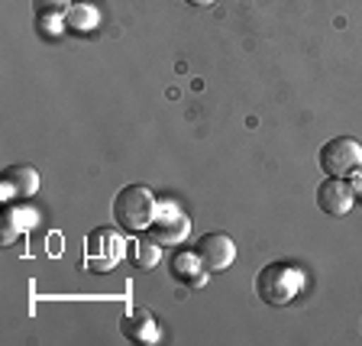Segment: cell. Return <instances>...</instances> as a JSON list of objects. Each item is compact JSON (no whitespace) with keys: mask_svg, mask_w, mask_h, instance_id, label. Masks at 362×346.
Segmentation results:
<instances>
[{"mask_svg":"<svg viewBox=\"0 0 362 346\" xmlns=\"http://www.w3.org/2000/svg\"><path fill=\"white\" fill-rule=\"evenodd\" d=\"M362 166V143L353 136H333L330 143L320 146V168L333 178H346L349 172Z\"/></svg>","mask_w":362,"mask_h":346,"instance_id":"4","label":"cell"},{"mask_svg":"<svg viewBox=\"0 0 362 346\" xmlns=\"http://www.w3.org/2000/svg\"><path fill=\"white\" fill-rule=\"evenodd\" d=\"M4 233H0V243L4 246H10V243H16L26 230L33 226V214L23 207V204H16V201H7L4 204Z\"/></svg>","mask_w":362,"mask_h":346,"instance_id":"11","label":"cell"},{"mask_svg":"<svg viewBox=\"0 0 362 346\" xmlns=\"http://www.w3.org/2000/svg\"><path fill=\"white\" fill-rule=\"evenodd\" d=\"M123 256H127V240L110 226L90 230L84 240V265L90 272H110Z\"/></svg>","mask_w":362,"mask_h":346,"instance_id":"3","label":"cell"},{"mask_svg":"<svg viewBox=\"0 0 362 346\" xmlns=\"http://www.w3.org/2000/svg\"><path fill=\"white\" fill-rule=\"evenodd\" d=\"M204 272H223L236 263V243L230 233H204L194 246Z\"/></svg>","mask_w":362,"mask_h":346,"instance_id":"6","label":"cell"},{"mask_svg":"<svg viewBox=\"0 0 362 346\" xmlns=\"http://www.w3.org/2000/svg\"><path fill=\"white\" fill-rule=\"evenodd\" d=\"M120 333L129 340V343H143V346H156L158 343V324L156 317L143 308H133L123 314L120 321Z\"/></svg>","mask_w":362,"mask_h":346,"instance_id":"9","label":"cell"},{"mask_svg":"<svg viewBox=\"0 0 362 346\" xmlns=\"http://www.w3.org/2000/svg\"><path fill=\"white\" fill-rule=\"evenodd\" d=\"M168 269H172V279L185 282V285H194V288H204V282H207V275L211 272H204L201 259H197V253H175L172 259H168Z\"/></svg>","mask_w":362,"mask_h":346,"instance_id":"10","label":"cell"},{"mask_svg":"<svg viewBox=\"0 0 362 346\" xmlns=\"http://www.w3.org/2000/svg\"><path fill=\"white\" fill-rule=\"evenodd\" d=\"M158 243L156 240H136L133 243V265L136 269H152L158 265Z\"/></svg>","mask_w":362,"mask_h":346,"instance_id":"13","label":"cell"},{"mask_svg":"<svg viewBox=\"0 0 362 346\" xmlns=\"http://www.w3.org/2000/svg\"><path fill=\"white\" fill-rule=\"evenodd\" d=\"M349 185H353L356 195H362V166L356 168V172H349Z\"/></svg>","mask_w":362,"mask_h":346,"instance_id":"16","label":"cell"},{"mask_svg":"<svg viewBox=\"0 0 362 346\" xmlns=\"http://www.w3.org/2000/svg\"><path fill=\"white\" fill-rule=\"evenodd\" d=\"M146 233L158 246H178V243H185L191 236V220L178 204H158V214Z\"/></svg>","mask_w":362,"mask_h":346,"instance_id":"5","label":"cell"},{"mask_svg":"<svg viewBox=\"0 0 362 346\" xmlns=\"http://www.w3.org/2000/svg\"><path fill=\"white\" fill-rule=\"evenodd\" d=\"M39 191V172L33 166H7L0 175V201H23Z\"/></svg>","mask_w":362,"mask_h":346,"instance_id":"8","label":"cell"},{"mask_svg":"<svg viewBox=\"0 0 362 346\" xmlns=\"http://www.w3.org/2000/svg\"><path fill=\"white\" fill-rule=\"evenodd\" d=\"M36 20H39V26H42L45 36H52V33H62V26H65V16H55V13L36 16Z\"/></svg>","mask_w":362,"mask_h":346,"instance_id":"15","label":"cell"},{"mask_svg":"<svg viewBox=\"0 0 362 346\" xmlns=\"http://www.w3.org/2000/svg\"><path fill=\"white\" fill-rule=\"evenodd\" d=\"M71 7V0H33V10H36V16H65V10Z\"/></svg>","mask_w":362,"mask_h":346,"instance_id":"14","label":"cell"},{"mask_svg":"<svg viewBox=\"0 0 362 346\" xmlns=\"http://www.w3.org/2000/svg\"><path fill=\"white\" fill-rule=\"evenodd\" d=\"M158 214V201L146 185H127L113 197V220L127 233H146Z\"/></svg>","mask_w":362,"mask_h":346,"instance_id":"2","label":"cell"},{"mask_svg":"<svg viewBox=\"0 0 362 346\" xmlns=\"http://www.w3.org/2000/svg\"><path fill=\"white\" fill-rule=\"evenodd\" d=\"M301 288H304V272L294 263H285V259L262 265V272L256 275V294L269 308H288L301 294Z\"/></svg>","mask_w":362,"mask_h":346,"instance_id":"1","label":"cell"},{"mask_svg":"<svg viewBox=\"0 0 362 346\" xmlns=\"http://www.w3.org/2000/svg\"><path fill=\"white\" fill-rule=\"evenodd\" d=\"M185 4H191V7H214L217 0H185Z\"/></svg>","mask_w":362,"mask_h":346,"instance_id":"17","label":"cell"},{"mask_svg":"<svg viewBox=\"0 0 362 346\" xmlns=\"http://www.w3.org/2000/svg\"><path fill=\"white\" fill-rule=\"evenodd\" d=\"M353 201H356V191L346 178H333L327 175V181L317 185V207L330 217H346L353 211Z\"/></svg>","mask_w":362,"mask_h":346,"instance_id":"7","label":"cell"},{"mask_svg":"<svg viewBox=\"0 0 362 346\" xmlns=\"http://www.w3.org/2000/svg\"><path fill=\"white\" fill-rule=\"evenodd\" d=\"M98 23H100V13L90 7V4H71V7L65 10V26L75 33L98 30Z\"/></svg>","mask_w":362,"mask_h":346,"instance_id":"12","label":"cell"}]
</instances>
